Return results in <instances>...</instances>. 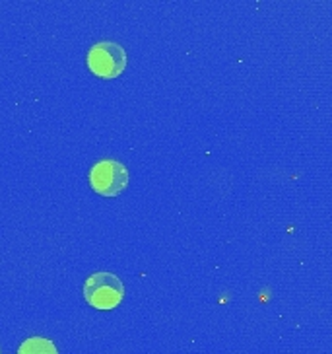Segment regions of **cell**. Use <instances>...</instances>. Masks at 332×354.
Segmentation results:
<instances>
[{"mask_svg":"<svg viewBox=\"0 0 332 354\" xmlns=\"http://www.w3.org/2000/svg\"><path fill=\"white\" fill-rule=\"evenodd\" d=\"M84 296L95 310H115L125 298V284L113 272H94L84 284Z\"/></svg>","mask_w":332,"mask_h":354,"instance_id":"obj_1","label":"cell"},{"mask_svg":"<svg viewBox=\"0 0 332 354\" xmlns=\"http://www.w3.org/2000/svg\"><path fill=\"white\" fill-rule=\"evenodd\" d=\"M88 68L99 78H117L125 73L126 53L113 41H99L88 51Z\"/></svg>","mask_w":332,"mask_h":354,"instance_id":"obj_2","label":"cell"},{"mask_svg":"<svg viewBox=\"0 0 332 354\" xmlns=\"http://www.w3.org/2000/svg\"><path fill=\"white\" fill-rule=\"evenodd\" d=\"M90 185L101 197H117L128 185V169L117 160H101L90 169Z\"/></svg>","mask_w":332,"mask_h":354,"instance_id":"obj_3","label":"cell"},{"mask_svg":"<svg viewBox=\"0 0 332 354\" xmlns=\"http://www.w3.org/2000/svg\"><path fill=\"white\" fill-rule=\"evenodd\" d=\"M18 354H59V351H57V346H55L51 339L32 337V339H26L20 344Z\"/></svg>","mask_w":332,"mask_h":354,"instance_id":"obj_4","label":"cell"}]
</instances>
